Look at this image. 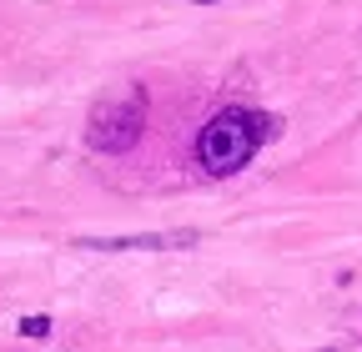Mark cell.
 Masks as SVG:
<instances>
[{
  "instance_id": "cell-1",
  "label": "cell",
  "mask_w": 362,
  "mask_h": 352,
  "mask_svg": "<svg viewBox=\"0 0 362 352\" xmlns=\"http://www.w3.org/2000/svg\"><path fill=\"white\" fill-rule=\"evenodd\" d=\"M277 116H267V111H252V106H221L206 116V126L197 131V166L206 176H237L272 136H277Z\"/></svg>"
},
{
  "instance_id": "cell-2",
  "label": "cell",
  "mask_w": 362,
  "mask_h": 352,
  "mask_svg": "<svg viewBox=\"0 0 362 352\" xmlns=\"http://www.w3.org/2000/svg\"><path fill=\"white\" fill-rule=\"evenodd\" d=\"M146 131V96L131 91L126 101H101L86 121V146L90 151H106V156H121L141 141Z\"/></svg>"
},
{
  "instance_id": "cell-3",
  "label": "cell",
  "mask_w": 362,
  "mask_h": 352,
  "mask_svg": "<svg viewBox=\"0 0 362 352\" xmlns=\"http://www.w3.org/2000/svg\"><path fill=\"white\" fill-rule=\"evenodd\" d=\"M197 242H202L197 227H181V232H136V237H81L76 247H86V252H187Z\"/></svg>"
},
{
  "instance_id": "cell-4",
  "label": "cell",
  "mask_w": 362,
  "mask_h": 352,
  "mask_svg": "<svg viewBox=\"0 0 362 352\" xmlns=\"http://www.w3.org/2000/svg\"><path fill=\"white\" fill-rule=\"evenodd\" d=\"M21 337H51V317H45V312L21 317Z\"/></svg>"
},
{
  "instance_id": "cell-5",
  "label": "cell",
  "mask_w": 362,
  "mask_h": 352,
  "mask_svg": "<svg viewBox=\"0 0 362 352\" xmlns=\"http://www.w3.org/2000/svg\"><path fill=\"white\" fill-rule=\"evenodd\" d=\"M192 6H221V0H192Z\"/></svg>"
}]
</instances>
